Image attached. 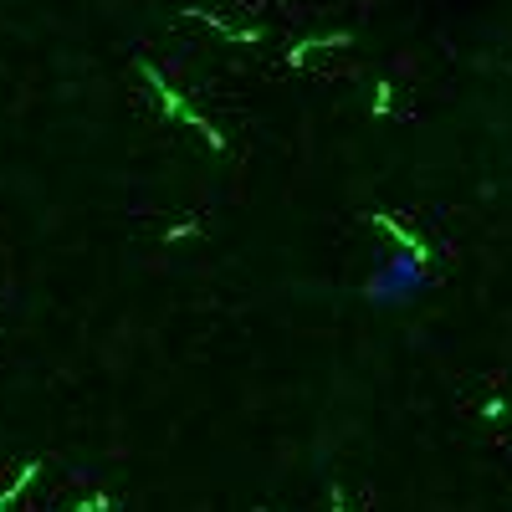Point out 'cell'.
Here are the masks:
<instances>
[{"instance_id": "obj_1", "label": "cell", "mask_w": 512, "mask_h": 512, "mask_svg": "<svg viewBox=\"0 0 512 512\" xmlns=\"http://www.w3.org/2000/svg\"><path fill=\"white\" fill-rule=\"evenodd\" d=\"M425 256L420 251H390L384 262L369 272V282H364V297L374 308H410L415 297L425 292Z\"/></svg>"}]
</instances>
